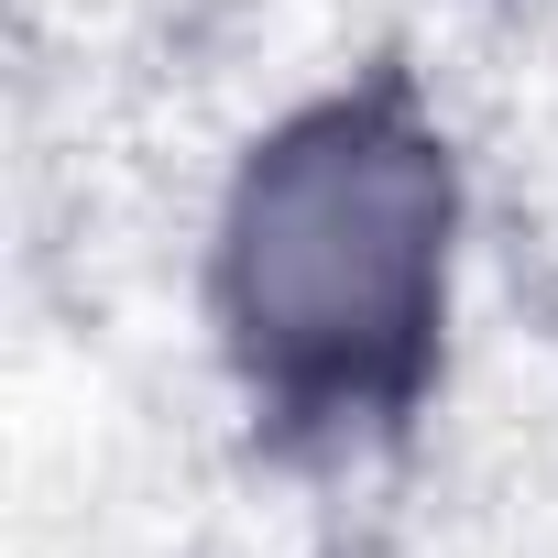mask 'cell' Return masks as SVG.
<instances>
[{
    "label": "cell",
    "mask_w": 558,
    "mask_h": 558,
    "mask_svg": "<svg viewBox=\"0 0 558 558\" xmlns=\"http://www.w3.org/2000/svg\"><path fill=\"white\" fill-rule=\"evenodd\" d=\"M460 154L405 66L296 99L219 197L208 318L241 395L286 438H384L449 351Z\"/></svg>",
    "instance_id": "6da1fadb"
}]
</instances>
